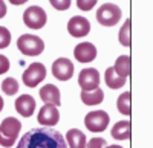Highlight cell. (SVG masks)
Here are the masks:
<instances>
[{"mask_svg": "<svg viewBox=\"0 0 153 148\" xmlns=\"http://www.w3.org/2000/svg\"><path fill=\"white\" fill-rule=\"evenodd\" d=\"M37 121L45 127H54L60 121V112L54 104H45L38 112Z\"/></svg>", "mask_w": 153, "mask_h": 148, "instance_id": "10", "label": "cell"}, {"mask_svg": "<svg viewBox=\"0 0 153 148\" xmlns=\"http://www.w3.org/2000/svg\"><path fill=\"white\" fill-rule=\"evenodd\" d=\"M106 147V141L103 138H92L89 141V144H86V148H104Z\"/></svg>", "mask_w": 153, "mask_h": 148, "instance_id": "26", "label": "cell"}, {"mask_svg": "<svg viewBox=\"0 0 153 148\" xmlns=\"http://www.w3.org/2000/svg\"><path fill=\"white\" fill-rule=\"evenodd\" d=\"M104 148H123L121 145H109V147H104Z\"/></svg>", "mask_w": 153, "mask_h": 148, "instance_id": "30", "label": "cell"}, {"mask_svg": "<svg viewBox=\"0 0 153 148\" xmlns=\"http://www.w3.org/2000/svg\"><path fill=\"white\" fill-rule=\"evenodd\" d=\"M16 148H68L65 136L49 127H38L29 130Z\"/></svg>", "mask_w": 153, "mask_h": 148, "instance_id": "1", "label": "cell"}, {"mask_svg": "<svg viewBox=\"0 0 153 148\" xmlns=\"http://www.w3.org/2000/svg\"><path fill=\"white\" fill-rule=\"evenodd\" d=\"M9 70V60L0 54V75H3V73H6Z\"/></svg>", "mask_w": 153, "mask_h": 148, "instance_id": "27", "label": "cell"}, {"mask_svg": "<svg viewBox=\"0 0 153 148\" xmlns=\"http://www.w3.org/2000/svg\"><path fill=\"white\" fill-rule=\"evenodd\" d=\"M2 90L5 95L8 96H12V95H16L19 92V82L14 80V78H5L3 82H2Z\"/></svg>", "mask_w": 153, "mask_h": 148, "instance_id": "22", "label": "cell"}, {"mask_svg": "<svg viewBox=\"0 0 153 148\" xmlns=\"http://www.w3.org/2000/svg\"><path fill=\"white\" fill-rule=\"evenodd\" d=\"M97 20L101 26H115L121 20V9L113 3H104L97 11Z\"/></svg>", "mask_w": 153, "mask_h": 148, "instance_id": "4", "label": "cell"}, {"mask_svg": "<svg viewBox=\"0 0 153 148\" xmlns=\"http://www.w3.org/2000/svg\"><path fill=\"white\" fill-rule=\"evenodd\" d=\"M74 55L78 63H91V61H94L97 58V47L92 43L83 41L75 46Z\"/></svg>", "mask_w": 153, "mask_h": 148, "instance_id": "12", "label": "cell"}, {"mask_svg": "<svg viewBox=\"0 0 153 148\" xmlns=\"http://www.w3.org/2000/svg\"><path fill=\"white\" fill-rule=\"evenodd\" d=\"M40 98H42V101H45L46 104H54L55 107H58L61 104L60 90L54 84H46L45 87H42L40 89Z\"/></svg>", "mask_w": 153, "mask_h": 148, "instance_id": "14", "label": "cell"}, {"mask_svg": "<svg viewBox=\"0 0 153 148\" xmlns=\"http://www.w3.org/2000/svg\"><path fill=\"white\" fill-rule=\"evenodd\" d=\"M91 31V23L86 17L81 15H75L68 21V32L72 37H76V38H83L86 37Z\"/></svg>", "mask_w": 153, "mask_h": 148, "instance_id": "8", "label": "cell"}, {"mask_svg": "<svg viewBox=\"0 0 153 148\" xmlns=\"http://www.w3.org/2000/svg\"><path fill=\"white\" fill-rule=\"evenodd\" d=\"M72 0H49V3L52 5L57 11H66L69 9Z\"/></svg>", "mask_w": 153, "mask_h": 148, "instance_id": "24", "label": "cell"}, {"mask_svg": "<svg viewBox=\"0 0 153 148\" xmlns=\"http://www.w3.org/2000/svg\"><path fill=\"white\" fill-rule=\"evenodd\" d=\"M78 84L83 90H94L100 85V72L94 67L83 69L78 75Z\"/></svg>", "mask_w": 153, "mask_h": 148, "instance_id": "11", "label": "cell"}, {"mask_svg": "<svg viewBox=\"0 0 153 148\" xmlns=\"http://www.w3.org/2000/svg\"><path fill=\"white\" fill-rule=\"evenodd\" d=\"M65 141L68 144V148H86V136L78 128H72L66 133Z\"/></svg>", "mask_w": 153, "mask_h": 148, "instance_id": "15", "label": "cell"}, {"mask_svg": "<svg viewBox=\"0 0 153 148\" xmlns=\"http://www.w3.org/2000/svg\"><path fill=\"white\" fill-rule=\"evenodd\" d=\"M130 18H127L126 23H124V26L121 28L120 31V43L126 47H130L132 44V40H130Z\"/></svg>", "mask_w": 153, "mask_h": 148, "instance_id": "21", "label": "cell"}, {"mask_svg": "<svg viewBox=\"0 0 153 148\" xmlns=\"http://www.w3.org/2000/svg\"><path fill=\"white\" fill-rule=\"evenodd\" d=\"M9 2H11L12 5H23V3H26L28 0H9Z\"/></svg>", "mask_w": 153, "mask_h": 148, "instance_id": "29", "label": "cell"}, {"mask_svg": "<svg viewBox=\"0 0 153 148\" xmlns=\"http://www.w3.org/2000/svg\"><path fill=\"white\" fill-rule=\"evenodd\" d=\"M22 130V122L16 118H6L0 124V145L9 148L16 144V139Z\"/></svg>", "mask_w": 153, "mask_h": 148, "instance_id": "2", "label": "cell"}, {"mask_svg": "<svg viewBox=\"0 0 153 148\" xmlns=\"http://www.w3.org/2000/svg\"><path fill=\"white\" fill-rule=\"evenodd\" d=\"M104 99V93L100 87L94 89V90H83L81 92V101L86 105H97L101 104Z\"/></svg>", "mask_w": 153, "mask_h": 148, "instance_id": "17", "label": "cell"}, {"mask_svg": "<svg viewBox=\"0 0 153 148\" xmlns=\"http://www.w3.org/2000/svg\"><path fill=\"white\" fill-rule=\"evenodd\" d=\"M17 47L23 55L37 57L45 51V43H43V40L40 38V37L25 34L17 40Z\"/></svg>", "mask_w": 153, "mask_h": 148, "instance_id": "3", "label": "cell"}, {"mask_svg": "<svg viewBox=\"0 0 153 148\" xmlns=\"http://www.w3.org/2000/svg\"><path fill=\"white\" fill-rule=\"evenodd\" d=\"M112 138L117 139V141H126V139H130V134H132V124L130 121H120L113 125L112 131Z\"/></svg>", "mask_w": 153, "mask_h": 148, "instance_id": "16", "label": "cell"}, {"mask_svg": "<svg viewBox=\"0 0 153 148\" xmlns=\"http://www.w3.org/2000/svg\"><path fill=\"white\" fill-rule=\"evenodd\" d=\"M16 110L25 118L32 116L35 110V99L31 95H22L16 99Z\"/></svg>", "mask_w": 153, "mask_h": 148, "instance_id": "13", "label": "cell"}, {"mask_svg": "<svg viewBox=\"0 0 153 148\" xmlns=\"http://www.w3.org/2000/svg\"><path fill=\"white\" fill-rule=\"evenodd\" d=\"M98 0H76V6L81 11H91L95 5H97Z\"/></svg>", "mask_w": 153, "mask_h": 148, "instance_id": "25", "label": "cell"}, {"mask_svg": "<svg viewBox=\"0 0 153 148\" xmlns=\"http://www.w3.org/2000/svg\"><path fill=\"white\" fill-rule=\"evenodd\" d=\"M110 122V116L103 112V110H95V112H89L84 118V125L89 131L100 133L104 131Z\"/></svg>", "mask_w": 153, "mask_h": 148, "instance_id": "5", "label": "cell"}, {"mask_svg": "<svg viewBox=\"0 0 153 148\" xmlns=\"http://www.w3.org/2000/svg\"><path fill=\"white\" fill-rule=\"evenodd\" d=\"M52 75L60 81H68L74 75V64L68 58H58L52 63Z\"/></svg>", "mask_w": 153, "mask_h": 148, "instance_id": "9", "label": "cell"}, {"mask_svg": "<svg viewBox=\"0 0 153 148\" xmlns=\"http://www.w3.org/2000/svg\"><path fill=\"white\" fill-rule=\"evenodd\" d=\"M104 80H106L107 87H110L112 90H115V89L123 87V85L126 84V80H127V78L120 77L118 73L113 70V67H109V69L106 70V73H104Z\"/></svg>", "mask_w": 153, "mask_h": 148, "instance_id": "19", "label": "cell"}, {"mask_svg": "<svg viewBox=\"0 0 153 148\" xmlns=\"http://www.w3.org/2000/svg\"><path fill=\"white\" fill-rule=\"evenodd\" d=\"M3 110V99H2V96H0V112Z\"/></svg>", "mask_w": 153, "mask_h": 148, "instance_id": "31", "label": "cell"}, {"mask_svg": "<svg viewBox=\"0 0 153 148\" xmlns=\"http://www.w3.org/2000/svg\"><path fill=\"white\" fill-rule=\"evenodd\" d=\"M130 92H124L120 95L118 101H117V107L120 110L121 115H126V116H130L132 113V105H130Z\"/></svg>", "mask_w": 153, "mask_h": 148, "instance_id": "20", "label": "cell"}, {"mask_svg": "<svg viewBox=\"0 0 153 148\" xmlns=\"http://www.w3.org/2000/svg\"><path fill=\"white\" fill-rule=\"evenodd\" d=\"M23 21L31 29H42L48 21V15L43 8L34 5L23 12Z\"/></svg>", "mask_w": 153, "mask_h": 148, "instance_id": "6", "label": "cell"}, {"mask_svg": "<svg viewBox=\"0 0 153 148\" xmlns=\"http://www.w3.org/2000/svg\"><path fill=\"white\" fill-rule=\"evenodd\" d=\"M46 77V67L42 63H32L23 73V82L26 87H37Z\"/></svg>", "mask_w": 153, "mask_h": 148, "instance_id": "7", "label": "cell"}, {"mask_svg": "<svg viewBox=\"0 0 153 148\" xmlns=\"http://www.w3.org/2000/svg\"><path fill=\"white\" fill-rule=\"evenodd\" d=\"M113 70L118 73L120 77L123 78H127L132 72V63H130V57L129 55H121L117 58L115 61V66H113Z\"/></svg>", "mask_w": 153, "mask_h": 148, "instance_id": "18", "label": "cell"}, {"mask_svg": "<svg viewBox=\"0 0 153 148\" xmlns=\"http://www.w3.org/2000/svg\"><path fill=\"white\" fill-rule=\"evenodd\" d=\"M11 44V32L3 28V26H0V49H5Z\"/></svg>", "mask_w": 153, "mask_h": 148, "instance_id": "23", "label": "cell"}, {"mask_svg": "<svg viewBox=\"0 0 153 148\" xmlns=\"http://www.w3.org/2000/svg\"><path fill=\"white\" fill-rule=\"evenodd\" d=\"M6 15V5L3 0H0V18H3Z\"/></svg>", "mask_w": 153, "mask_h": 148, "instance_id": "28", "label": "cell"}]
</instances>
